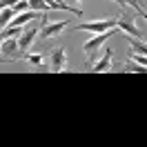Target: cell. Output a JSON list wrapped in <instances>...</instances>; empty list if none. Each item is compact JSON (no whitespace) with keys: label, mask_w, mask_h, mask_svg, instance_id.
I'll use <instances>...</instances> for the list:
<instances>
[{"label":"cell","mask_w":147,"mask_h":147,"mask_svg":"<svg viewBox=\"0 0 147 147\" xmlns=\"http://www.w3.org/2000/svg\"><path fill=\"white\" fill-rule=\"evenodd\" d=\"M0 40H2V38H0Z\"/></svg>","instance_id":"16"},{"label":"cell","mask_w":147,"mask_h":147,"mask_svg":"<svg viewBox=\"0 0 147 147\" xmlns=\"http://www.w3.org/2000/svg\"><path fill=\"white\" fill-rule=\"evenodd\" d=\"M111 58H114V51H111V47H105V54L92 65V71L94 74H102V71H109L111 69Z\"/></svg>","instance_id":"7"},{"label":"cell","mask_w":147,"mask_h":147,"mask_svg":"<svg viewBox=\"0 0 147 147\" xmlns=\"http://www.w3.org/2000/svg\"><path fill=\"white\" fill-rule=\"evenodd\" d=\"M49 65H51L54 71H67V51H65L63 47L56 49L54 54L49 56Z\"/></svg>","instance_id":"8"},{"label":"cell","mask_w":147,"mask_h":147,"mask_svg":"<svg viewBox=\"0 0 147 147\" xmlns=\"http://www.w3.org/2000/svg\"><path fill=\"white\" fill-rule=\"evenodd\" d=\"M27 2H29V9H34V11H49L45 0H27Z\"/></svg>","instance_id":"12"},{"label":"cell","mask_w":147,"mask_h":147,"mask_svg":"<svg viewBox=\"0 0 147 147\" xmlns=\"http://www.w3.org/2000/svg\"><path fill=\"white\" fill-rule=\"evenodd\" d=\"M125 71H131V74H145L147 71V67H140V65H136V63H129L127 67H125Z\"/></svg>","instance_id":"14"},{"label":"cell","mask_w":147,"mask_h":147,"mask_svg":"<svg viewBox=\"0 0 147 147\" xmlns=\"http://www.w3.org/2000/svg\"><path fill=\"white\" fill-rule=\"evenodd\" d=\"M27 9H29V2H27V0H18V2L13 5V11H16V13H20V11H27Z\"/></svg>","instance_id":"15"},{"label":"cell","mask_w":147,"mask_h":147,"mask_svg":"<svg viewBox=\"0 0 147 147\" xmlns=\"http://www.w3.org/2000/svg\"><path fill=\"white\" fill-rule=\"evenodd\" d=\"M0 51H2V54L7 56V58H13V60H16V58H18L20 56V49H18V40H16V38H2V40H0Z\"/></svg>","instance_id":"9"},{"label":"cell","mask_w":147,"mask_h":147,"mask_svg":"<svg viewBox=\"0 0 147 147\" xmlns=\"http://www.w3.org/2000/svg\"><path fill=\"white\" fill-rule=\"evenodd\" d=\"M40 18H42V11L27 9V11H20V13H16V16L11 18L9 25H13V27H25V25L34 22V20H40Z\"/></svg>","instance_id":"5"},{"label":"cell","mask_w":147,"mask_h":147,"mask_svg":"<svg viewBox=\"0 0 147 147\" xmlns=\"http://www.w3.org/2000/svg\"><path fill=\"white\" fill-rule=\"evenodd\" d=\"M116 29L125 31V34H127V36H131V38H143V31H138V27L134 25V20L129 18V16L116 18Z\"/></svg>","instance_id":"6"},{"label":"cell","mask_w":147,"mask_h":147,"mask_svg":"<svg viewBox=\"0 0 147 147\" xmlns=\"http://www.w3.org/2000/svg\"><path fill=\"white\" fill-rule=\"evenodd\" d=\"M22 58H25L29 65H36V67H42V65H45L42 54H27V51H25V56H22Z\"/></svg>","instance_id":"11"},{"label":"cell","mask_w":147,"mask_h":147,"mask_svg":"<svg viewBox=\"0 0 147 147\" xmlns=\"http://www.w3.org/2000/svg\"><path fill=\"white\" fill-rule=\"evenodd\" d=\"M38 31H40V27H22V31H20V36L16 38L18 40V49L20 54H25L27 49H31V45H34V40L38 38Z\"/></svg>","instance_id":"3"},{"label":"cell","mask_w":147,"mask_h":147,"mask_svg":"<svg viewBox=\"0 0 147 147\" xmlns=\"http://www.w3.org/2000/svg\"><path fill=\"white\" fill-rule=\"evenodd\" d=\"M16 16V11H13V7H2L0 9V29H5L7 25L11 22V18Z\"/></svg>","instance_id":"10"},{"label":"cell","mask_w":147,"mask_h":147,"mask_svg":"<svg viewBox=\"0 0 147 147\" xmlns=\"http://www.w3.org/2000/svg\"><path fill=\"white\" fill-rule=\"evenodd\" d=\"M114 34H116V27H114V29H107V31H100V34H96L94 38H89V40L83 45V49H85V58H92L94 51L102 49V45H105V42H107V40H109Z\"/></svg>","instance_id":"1"},{"label":"cell","mask_w":147,"mask_h":147,"mask_svg":"<svg viewBox=\"0 0 147 147\" xmlns=\"http://www.w3.org/2000/svg\"><path fill=\"white\" fill-rule=\"evenodd\" d=\"M45 25L40 27V31H38V36L42 38H56L63 29H67V20H58V22H47L45 18H40Z\"/></svg>","instance_id":"4"},{"label":"cell","mask_w":147,"mask_h":147,"mask_svg":"<svg viewBox=\"0 0 147 147\" xmlns=\"http://www.w3.org/2000/svg\"><path fill=\"white\" fill-rule=\"evenodd\" d=\"M116 27V18H107V20H89V22H80L76 25V31H92V34H100L107 29Z\"/></svg>","instance_id":"2"},{"label":"cell","mask_w":147,"mask_h":147,"mask_svg":"<svg viewBox=\"0 0 147 147\" xmlns=\"http://www.w3.org/2000/svg\"><path fill=\"white\" fill-rule=\"evenodd\" d=\"M129 60H131V63H136V65H140V67H147L145 54H136V51H131V54H129Z\"/></svg>","instance_id":"13"}]
</instances>
